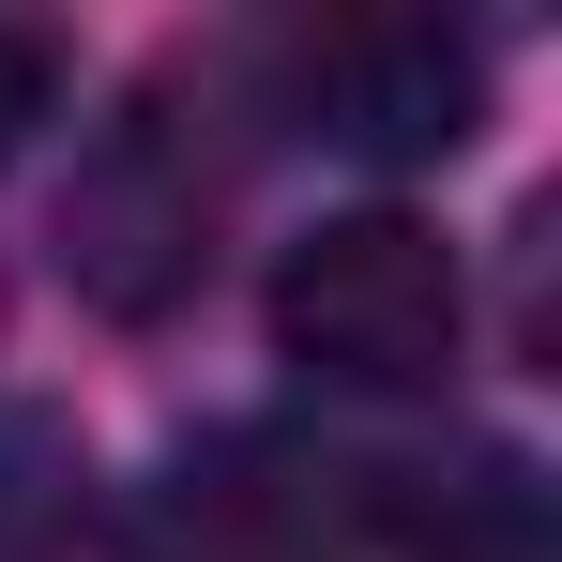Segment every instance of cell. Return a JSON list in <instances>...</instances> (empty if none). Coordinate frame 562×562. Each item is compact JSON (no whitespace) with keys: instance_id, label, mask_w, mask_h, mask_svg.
<instances>
[{"instance_id":"6da1fadb","label":"cell","mask_w":562,"mask_h":562,"mask_svg":"<svg viewBox=\"0 0 562 562\" xmlns=\"http://www.w3.org/2000/svg\"><path fill=\"white\" fill-rule=\"evenodd\" d=\"M457 335H471V289L426 213H335L274 259V350L335 395H441Z\"/></svg>"},{"instance_id":"7a4b0ae2","label":"cell","mask_w":562,"mask_h":562,"mask_svg":"<svg viewBox=\"0 0 562 562\" xmlns=\"http://www.w3.org/2000/svg\"><path fill=\"white\" fill-rule=\"evenodd\" d=\"M259 77H274V122L335 137V153H380V168H426V153H457L471 106H486V46L441 31V15L350 0V15H289L259 46Z\"/></svg>"},{"instance_id":"3957f363","label":"cell","mask_w":562,"mask_h":562,"mask_svg":"<svg viewBox=\"0 0 562 562\" xmlns=\"http://www.w3.org/2000/svg\"><path fill=\"white\" fill-rule=\"evenodd\" d=\"M213 153H198L168 106H122L92 137V168L61 183V274L92 289L106 319H168L213 274Z\"/></svg>"},{"instance_id":"277c9868","label":"cell","mask_w":562,"mask_h":562,"mask_svg":"<svg viewBox=\"0 0 562 562\" xmlns=\"http://www.w3.org/2000/svg\"><path fill=\"white\" fill-rule=\"evenodd\" d=\"M31 122H46V46H31V31L0 15V153H15Z\"/></svg>"}]
</instances>
